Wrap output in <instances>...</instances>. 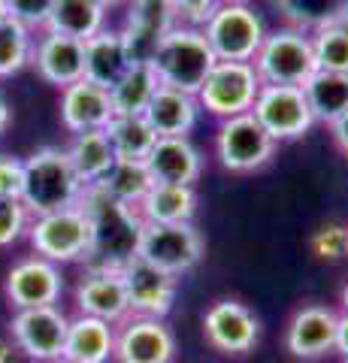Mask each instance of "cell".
<instances>
[{
    "instance_id": "cell-1",
    "label": "cell",
    "mask_w": 348,
    "mask_h": 363,
    "mask_svg": "<svg viewBox=\"0 0 348 363\" xmlns=\"http://www.w3.org/2000/svg\"><path fill=\"white\" fill-rule=\"evenodd\" d=\"M155 76L164 88H176L185 94H194L203 88L209 70L215 67L209 43L200 28L188 25H167L152 43V52L145 55Z\"/></svg>"
},
{
    "instance_id": "cell-2",
    "label": "cell",
    "mask_w": 348,
    "mask_h": 363,
    "mask_svg": "<svg viewBox=\"0 0 348 363\" xmlns=\"http://www.w3.org/2000/svg\"><path fill=\"white\" fill-rule=\"evenodd\" d=\"M79 206L91 218L94 230V252L88 267H121L137 255L142 218L133 206L112 200L100 185H85Z\"/></svg>"
},
{
    "instance_id": "cell-3",
    "label": "cell",
    "mask_w": 348,
    "mask_h": 363,
    "mask_svg": "<svg viewBox=\"0 0 348 363\" xmlns=\"http://www.w3.org/2000/svg\"><path fill=\"white\" fill-rule=\"evenodd\" d=\"M82 179L73 169L67 149H37L25 161V185H21V203L37 218L46 212H58L67 206H76L82 197Z\"/></svg>"
},
{
    "instance_id": "cell-4",
    "label": "cell",
    "mask_w": 348,
    "mask_h": 363,
    "mask_svg": "<svg viewBox=\"0 0 348 363\" xmlns=\"http://www.w3.org/2000/svg\"><path fill=\"white\" fill-rule=\"evenodd\" d=\"M28 240L33 252L52 264H76V260H91L94 252V230L88 212L76 203L58 212L37 215L28 224Z\"/></svg>"
},
{
    "instance_id": "cell-5",
    "label": "cell",
    "mask_w": 348,
    "mask_h": 363,
    "mask_svg": "<svg viewBox=\"0 0 348 363\" xmlns=\"http://www.w3.org/2000/svg\"><path fill=\"white\" fill-rule=\"evenodd\" d=\"M252 67L264 85H297L303 88L312 79L315 67V52H312V37L294 28H282L266 33L261 49L252 58Z\"/></svg>"
},
{
    "instance_id": "cell-6",
    "label": "cell",
    "mask_w": 348,
    "mask_h": 363,
    "mask_svg": "<svg viewBox=\"0 0 348 363\" xmlns=\"http://www.w3.org/2000/svg\"><path fill=\"white\" fill-rule=\"evenodd\" d=\"M200 30H203L209 49L218 61H252L266 37L261 16L240 0L218 4V9Z\"/></svg>"
},
{
    "instance_id": "cell-7",
    "label": "cell",
    "mask_w": 348,
    "mask_h": 363,
    "mask_svg": "<svg viewBox=\"0 0 348 363\" xmlns=\"http://www.w3.org/2000/svg\"><path fill=\"white\" fill-rule=\"evenodd\" d=\"M206 252L203 233L194 227V221L185 224H145L140 230L137 255L149 260L152 267H158L173 276H185L188 269L200 264V257Z\"/></svg>"
},
{
    "instance_id": "cell-8",
    "label": "cell",
    "mask_w": 348,
    "mask_h": 363,
    "mask_svg": "<svg viewBox=\"0 0 348 363\" xmlns=\"http://www.w3.org/2000/svg\"><path fill=\"white\" fill-rule=\"evenodd\" d=\"M261 85L264 82L257 79L252 61H215L203 88L197 91V104L209 116L233 118L242 112H252Z\"/></svg>"
},
{
    "instance_id": "cell-9",
    "label": "cell",
    "mask_w": 348,
    "mask_h": 363,
    "mask_svg": "<svg viewBox=\"0 0 348 363\" xmlns=\"http://www.w3.org/2000/svg\"><path fill=\"white\" fill-rule=\"evenodd\" d=\"M215 152L224 169L230 173H254L266 167L276 155V140L269 136L252 112L224 118L215 136Z\"/></svg>"
},
{
    "instance_id": "cell-10",
    "label": "cell",
    "mask_w": 348,
    "mask_h": 363,
    "mask_svg": "<svg viewBox=\"0 0 348 363\" xmlns=\"http://www.w3.org/2000/svg\"><path fill=\"white\" fill-rule=\"evenodd\" d=\"M252 116L276 143L300 140L315 118H312L309 100L297 85H261L252 106Z\"/></svg>"
},
{
    "instance_id": "cell-11",
    "label": "cell",
    "mask_w": 348,
    "mask_h": 363,
    "mask_svg": "<svg viewBox=\"0 0 348 363\" xmlns=\"http://www.w3.org/2000/svg\"><path fill=\"white\" fill-rule=\"evenodd\" d=\"M118 272H121V281H125L128 306L133 315H140V318H167L170 315L176 294H179V276L152 267L149 260H142L140 255L125 260V264L118 267Z\"/></svg>"
},
{
    "instance_id": "cell-12",
    "label": "cell",
    "mask_w": 348,
    "mask_h": 363,
    "mask_svg": "<svg viewBox=\"0 0 348 363\" xmlns=\"http://www.w3.org/2000/svg\"><path fill=\"white\" fill-rule=\"evenodd\" d=\"M67 327H70V318L58 306H37V309H18L9 321V333L18 351L43 363L64 354Z\"/></svg>"
},
{
    "instance_id": "cell-13",
    "label": "cell",
    "mask_w": 348,
    "mask_h": 363,
    "mask_svg": "<svg viewBox=\"0 0 348 363\" xmlns=\"http://www.w3.org/2000/svg\"><path fill=\"white\" fill-rule=\"evenodd\" d=\"M203 333L206 342L221 351V354H249L257 345L261 324L254 312L240 300H218L212 303L203 315Z\"/></svg>"
},
{
    "instance_id": "cell-14",
    "label": "cell",
    "mask_w": 348,
    "mask_h": 363,
    "mask_svg": "<svg viewBox=\"0 0 348 363\" xmlns=\"http://www.w3.org/2000/svg\"><path fill=\"white\" fill-rule=\"evenodd\" d=\"M118 363H173L176 339L164 318H130L116 336L112 348Z\"/></svg>"
},
{
    "instance_id": "cell-15",
    "label": "cell",
    "mask_w": 348,
    "mask_h": 363,
    "mask_svg": "<svg viewBox=\"0 0 348 363\" xmlns=\"http://www.w3.org/2000/svg\"><path fill=\"white\" fill-rule=\"evenodd\" d=\"M64 279L58 264L46 257H28L9 269L6 276V297L16 309H37V306H55L61 300Z\"/></svg>"
},
{
    "instance_id": "cell-16",
    "label": "cell",
    "mask_w": 348,
    "mask_h": 363,
    "mask_svg": "<svg viewBox=\"0 0 348 363\" xmlns=\"http://www.w3.org/2000/svg\"><path fill=\"white\" fill-rule=\"evenodd\" d=\"M76 306H79V315H91L109 324L125 321L130 306L118 267H88L82 281L76 285Z\"/></svg>"
},
{
    "instance_id": "cell-17",
    "label": "cell",
    "mask_w": 348,
    "mask_h": 363,
    "mask_svg": "<svg viewBox=\"0 0 348 363\" xmlns=\"http://www.w3.org/2000/svg\"><path fill=\"white\" fill-rule=\"evenodd\" d=\"M30 64L49 85L67 88L85 79V43L61 33H43L30 52Z\"/></svg>"
},
{
    "instance_id": "cell-18",
    "label": "cell",
    "mask_w": 348,
    "mask_h": 363,
    "mask_svg": "<svg viewBox=\"0 0 348 363\" xmlns=\"http://www.w3.org/2000/svg\"><path fill=\"white\" fill-rule=\"evenodd\" d=\"M140 61L128 33L118 30H97L91 40H85V79L100 88L112 91V85L130 70V64Z\"/></svg>"
},
{
    "instance_id": "cell-19",
    "label": "cell",
    "mask_w": 348,
    "mask_h": 363,
    "mask_svg": "<svg viewBox=\"0 0 348 363\" xmlns=\"http://www.w3.org/2000/svg\"><path fill=\"white\" fill-rule=\"evenodd\" d=\"M112 116L116 109H112V97L106 88L88 82V79L61 88V124L70 133L103 130Z\"/></svg>"
},
{
    "instance_id": "cell-20",
    "label": "cell",
    "mask_w": 348,
    "mask_h": 363,
    "mask_svg": "<svg viewBox=\"0 0 348 363\" xmlns=\"http://www.w3.org/2000/svg\"><path fill=\"white\" fill-rule=\"evenodd\" d=\"M336 324L339 315L327 306H303L288 324V351L303 360L327 354L336 342Z\"/></svg>"
},
{
    "instance_id": "cell-21",
    "label": "cell",
    "mask_w": 348,
    "mask_h": 363,
    "mask_svg": "<svg viewBox=\"0 0 348 363\" xmlns=\"http://www.w3.org/2000/svg\"><path fill=\"white\" fill-rule=\"evenodd\" d=\"M145 167L155 182L167 185H194L203 173V157L188 136H158L155 149L145 157Z\"/></svg>"
},
{
    "instance_id": "cell-22",
    "label": "cell",
    "mask_w": 348,
    "mask_h": 363,
    "mask_svg": "<svg viewBox=\"0 0 348 363\" xmlns=\"http://www.w3.org/2000/svg\"><path fill=\"white\" fill-rule=\"evenodd\" d=\"M142 116L158 136H188L197 124L200 104H197L194 94H185V91L161 85L158 91H155L152 104L145 106Z\"/></svg>"
},
{
    "instance_id": "cell-23",
    "label": "cell",
    "mask_w": 348,
    "mask_h": 363,
    "mask_svg": "<svg viewBox=\"0 0 348 363\" xmlns=\"http://www.w3.org/2000/svg\"><path fill=\"white\" fill-rule=\"evenodd\" d=\"M140 218L145 224H185L197 215V191L194 185H167L155 182L149 194L140 200Z\"/></svg>"
},
{
    "instance_id": "cell-24",
    "label": "cell",
    "mask_w": 348,
    "mask_h": 363,
    "mask_svg": "<svg viewBox=\"0 0 348 363\" xmlns=\"http://www.w3.org/2000/svg\"><path fill=\"white\" fill-rule=\"evenodd\" d=\"M112 348H116L112 324L91 315H79L67 327V342L61 357L70 363H106L112 357Z\"/></svg>"
},
{
    "instance_id": "cell-25",
    "label": "cell",
    "mask_w": 348,
    "mask_h": 363,
    "mask_svg": "<svg viewBox=\"0 0 348 363\" xmlns=\"http://www.w3.org/2000/svg\"><path fill=\"white\" fill-rule=\"evenodd\" d=\"M73 169L79 173L82 185H97L103 179L112 164L118 161L116 152H112V143L106 130H85V133H73V143L67 149Z\"/></svg>"
},
{
    "instance_id": "cell-26",
    "label": "cell",
    "mask_w": 348,
    "mask_h": 363,
    "mask_svg": "<svg viewBox=\"0 0 348 363\" xmlns=\"http://www.w3.org/2000/svg\"><path fill=\"white\" fill-rule=\"evenodd\" d=\"M103 28H106V9L94 4V0H58L43 30L85 43Z\"/></svg>"
},
{
    "instance_id": "cell-27",
    "label": "cell",
    "mask_w": 348,
    "mask_h": 363,
    "mask_svg": "<svg viewBox=\"0 0 348 363\" xmlns=\"http://www.w3.org/2000/svg\"><path fill=\"white\" fill-rule=\"evenodd\" d=\"M158 88H161V82H158V76H155L152 64L145 58L133 61L130 70L109 91L112 109H116V116H142Z\"/></svg>"
},
{
    "instance_id": "cell-28",
    "label": "cell",
    "mask_w": 348,
    "mask_h": 363,
    "mask_svg": "<svg viewBox=\"0 0 348 363\" xmlns=\"http://www.w3.org/2000/svg\"><path fill=\"white\" fill-rule=\"evenodd\" d=\"M303 94L309 100L312 118L330 124L348 109V73L315 70L309 82L303 85Z\"/></svg>"
},
{
    "instance_id": "cell-29",
    "label": "cell",
    "mask_w": 348,
    "mask_h": 363,
    "mask_svg": "<svg viewBox=\"0 0 348 363\" xmlns=\"http://www.w3.org/2000/svg\"><path fill=\"white\" fill-rule=\"evenodd\" d=\"M103 130L118 161H145L158 143V133L152 130L145 116H112Z\"/></svg>"
},
{
    "instance_id": "cell-30",
    "label": "cell",
    "mask_w": 348,
    "mask_h": 363,
    "mask_svg": "<svg viewBox=\"0 0 348 363\" xmlns=\"http://www.w3.org/2000/svg\"><path fill=\"white\" fill-rule=\"evenodd\" d=\"M273 6L291 28L303 33H315L327 25H336L348 13V0H273Z\"/></svg>"
},
{
    "instance_id": "cell-31",
    "label": "cell",
    "mask_w": 348,
    "mask_h": 363,
    "mask_svg": "<svg viewBox=\"0 0 348 363\" xmlns=\"http://www.w3.org/2000/svg\"><path fill=\"white\" fill-rule=\"evenodd\" d=\"M97 185L103 188L112 200L137 209L140 200L149 194V188L155 185V179L149 173V167H145V161H116Z\"/></svg>"
},
{
    "instance_id": "cell-32",
    "label": "cell",
    "mask_w": 348,
    "mask_h": 363,
    "mask_svg": "<svg viewBox=\"0 0 348 363\" xmlns=\"http://www.w3.org/2000/svg\"><path fill=\"white\" fill-rule=\"evenodd\" d=\"M30 33L33 30L16 18H6L0 25V79L16 76L30 64V52H33Z\"/></svg>"
},
{
    "instance_id": "cell-33",
    "label": "cell",
    "mask_w": 348,
    "mask_h": 363,
    "mask_svg": "<svg viewBox=\"0 0 348 363\" xmlns=\"http://www.w3.org/2000/svg\"><path fill=\"white\" fill-rule=\"evenodd\" d=\"M312 52L315 67L327 73H348V25L336 21L312 33Z\"/></svg>"
},
{
    "instance_id": "cell-34",
    "label": "cell",
    "mask_w": 348,
    "mask_h": 363,
    "mask_svg": "<svg viewBox=\"0 0 348 363\" xmlns=\"http://www.w3.org/2000/svg\"><path fill=\"white\" fill-rule=\"evenodd\" d=\"M221 0H161L164 13H170L173 25H188V28H203L209 16L218 9Z\"/></svg>"
},
{
    "instance_id": "cell-35",
    "label": "cell",
    "mask_w": 348,
    "mask_h": 363,
    "mask_svg": "<svg viewBox=\"0 0 348 363\" xmlns=\"http://www.w3.org/2000/svg\"><path fill=\"white\" fill-rule=\"evenodd\" d=\"M28 218L30 212L25 209L21 200L13 197H0V248L18 242L28 230Z\"/></svg>"
},
{
    "instance_id": "cell-36",
    "label": "cell",
    "mask_w": 348,
    "mask_h": 363,
    "mask_svg": "<svg viewBox=\"0 0 348 363\" xmlns=\"http://www.w3.org/2000/svg\"><path fill=\"white\" fill-rule=\"evenodd\" d=\"M6 4H9V16L16 21H21V25L30 30H37V28H46V21L58 0H6Z\"/></svg>"
},
{
    "instance_id": "cell-37",
    "label": "cell",
    "mask_w": 348,
    "mask_h": 363,
    "mask_svg": "<svg viewBox=\"0 0 348 363\" xmlns=\"http://www.w3.org/2000/svg\"><path fill=\"white\" fill-rule=\"evenodd\" d=\"M21 185H25V161L0 155V197L21 200Z\"/></svg>"
},
{
    "instance_id": "cell-38",
    "label": "cell",
    "mask_w": 348,
    "mask_h": 363,
    "mask_svg": "<svg viewBox=\"0 0 348 363\" xmlns=\"http://www.w3.org/2000/svg\"><path fill=\"white\" fill-rule=\"evenodd\" d=\"M312 248L318 252V257H330V260L342 257L348 252V230H342V227H324L312 240Z\"/></svg>"
},
{
    "instance_id": "cell-39",
    "label": "cell",
    "mask_w": 348,
    "mask_h": 363,
    "mask_svg": "<svg viewBox=\"0 0 348 363\" xmlns=\"http://www.w3.org/2000/svg\"><path fill=\"white\" fill-rule=\"evenodd\" d=\"M327 128H330V133H333L336 149H339V152L348 157V109H345V112H342V116L336 118V121H330Z\"/></svg>"
},
{
    "instance_id": "cell-40",
    "label": "cell",
    "mask_w": 348,
    "mask_h": 363,
    "mask_svg": "<svg viewBox=\"0 0 348 363\" xmlns=\"http://www.w3.org/2000/svg\"><path fill=\"white\" fill-rule=\"evenodd\" d=\"M333 348L339 351V354L348 360V312H345V315H339V324H336V342H333Z\"/></svg>"
},
{
    "instance_id": "cell-41",
    "label": "cell",
    "mask_w": 348,
    "mask_h": 363,
    "mask_svg": "<svg viewBox=\"0 0 348 363\" xmlns=\"http://www.w3.org/2000/svg\"><path fill=\"white\" fill-rule=\"evenodd\" d=\"M6 128H9V104H6V97L0 94V133Z\"/></svg>"
},
{
    "instance_id": "cell-42",
    "label": "cell",
    "mask_w": 348,
    "mask_h": 363,
    "mask_svg": "<svg viewBox=\"0 0 348 363\" xmlns=\"http://www.w3.org/2000/svg\"><path fill=\"white\" fill-rule=\"evenodd\" d=\"M6 18H13V16H9V4H6V0H0V25H4Z\"/></svg>"
},
{
    "instance_id": "cell-43",
    "label": "cell",
    "mask_w": 348,
    "mask_h": 363,
    "mask_svg": "<svg viewBox=\"0 0 348 363\" xmlns=\"http://www.w3.org/2000/svg\"><path fill=\"white\" fill-rule=\"evenodd\" d=\"M94 4H100L103 9H109V6H116V4H121V0H94Z\"/></svg>"
},
{
    "instance_id": "cell-44",
    "label": "cell",
    "mask_w": 348,
    "mask_h": 363,
    "mask_svg": "<svg viewBox=\"0 0 348 363\" xmlns=\"http://www.w3.org/2000/svg\"><path fill=\"white\" fill-rule=\"evenodd\" d=\"M342 306H345V312H348V285H345V291H342Z\"/></svg>"
},
{
    "instance_id": "cell-45",
    "label": "cell",
    "mask_w": 348,
    "mask_h": 363,
    "mask_svg": "<svg viewBox=\"0 0 348 363\" xmlns=\"http://www.w3.org/2000/svg\"><path fill=\"white\" fill-rule=\"evenodd\" d=\"M43 363H70V360H64V357H55V360H43Z\"/></svg>"
},
{
    "instance_id": "cell-46",
    "label": "cell",
    "mask_w": 348,
    "mask_h": 363,
    "mask_svg": "<svg viewBox=\"0 0 348 363\" xmlns=\"http://www.w3.org/2000/svg\"><path fill=\"white\" fill-rule=\"evenodd\" d=\"M0 363H6V351L4 348H0Z\"/></svg>"
},
{
    "instance_id": "cell-47",
    "label": "cell",
    "mask_w": 348,
    "mask_h": 363,
    "mask_svg": "<svg viewBox=\"0 0 348 363\" xmlns=\"http://www.w3.org/2000/svg\"><path fill=\"white\" fill-rule=\"evenodd\" d=\"M342 21H345V25H348V13H345V18H342Z\"/></svg>"
},
{
    "instance_id": "cell-48",
    "label": "cell",
    "mask_w": 348,
    "mask_h": 363,
    "mask_svg": "<svg viewBox=\"0 0 348 363\" xmlns=\"http://www.w3.org/2000/svg\"><path fill=\"white\" fill-rule=\"evenodd\" d=\"M240 4H245V0H240Z\"/></svg>"
}]
</instances>
